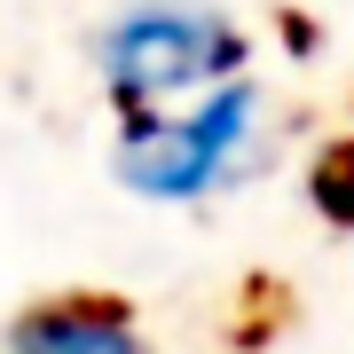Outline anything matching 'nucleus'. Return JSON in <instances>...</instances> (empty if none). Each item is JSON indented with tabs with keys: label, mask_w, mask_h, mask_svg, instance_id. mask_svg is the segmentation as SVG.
I'll return each mask as SVG.
<instances>
[{
	"label": "nucleus",
	"mask_w": 354,
	"mask_h": 354,
	"mask_svg": "<svg viewBox=\"0 0 354 354\" xmlns=\"http://www.w3.org/2000/svg\"><path fill=\"white\" fill-rule=\"evenodd\" d=\"M268 134H276V87L260 71L213 79L189 102H165V111H134L118 118L111 142V181L134 205H165V213H197L228 189L260 174Z\"/></svg>",
	"instance_id": "f257e3e1"
},
{
	"label": "nucleus",
	"mask_w": 354,
	"mask_h": 354,
	"mask_svg": "<svg viewBox=\"0 0 354 354\" xmlns=\"http://www.w3.org/2000/svg\"><path fill=\"white\" fill-rule=\"evenodd\" d=\"M236 71H252V24L221 0H111L95 24V87L118 118L189 102Z\"/></svg>",
	"instance_id": "f03ea898"
},
{
	"label": "nucleus",
	"mask_w": 354,
	"mask_h": 354,
	"mask_svg": "<svg viewBox=\"0 0 354 354\" xmlns=\"http://www.w3.org/2000/svg\"><path fill=\"white\" fill-rule=\"evenodd\" d=\"M0 354H158L150 330L134 323L127 299H102V291H64V299L24 307L0 330Z\"/></svg>",
	"instance_id": "7ed1b4c3"
}]
</instances>
